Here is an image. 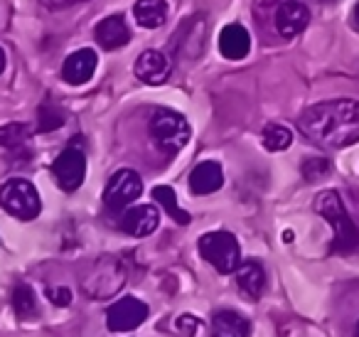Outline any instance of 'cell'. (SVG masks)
<instances>
[{
	"label": "cell",
	"mask_w": 359,
	"mask_h": 337,
	"mask_svg": "<svg viewBox=\"0 0 359 337\" xmlns=\"http://www.w3.org/2000/svg\"><path fill=\"white\" fill-rule=\"evenodd\" d=\"M357 337H359V322H357Z\"/></svg>",
	"instance_id": "obj_31"
},
{
	"label": "cell",
	"mask_w": 359,
	"mask_h": 337,
	"mask_svg": "<svg viewBox=\"0 0 359 337\" xmlns=\"http://www.w3.org/2000/svg\"><path fill=\"white\" fill-rule=\"evenodd\" d=\"M0 207L22 222H30L42 212L40 194H37L35 185L25 178H11L0 187Z\"/></svg>",
	"instance_id": "obj_4"
},
{
	"label": "cell",
	"mask_w": 359,
	"mask_h": 337,
	"mask_svg": "<svg viewBox=\"0 0 359 337\" xmlns=\"http://www.w3.org/2000/svg\"><path fill=\"white\" fill-rule=\"evenodd\" d=\"M50 8H67V6H74V3H79V0H45Z\"/></svg>",
	"instance_id": "obj_28"
},
{
	"label": "cell",
	"mask_w": 359,
	"mask_h": 337,
	"mask_svg": "<svg viewBox=\"0 0 359 337\" xmlns=\"http://www.w3.org/2000/svg\"><path fill=\"white\" fill-rule=\"evenodd\" d=\"M13 308H15V315L20 320H35L40 315V308H37V298H35V291L25 283L15 288L13 293Z\"/></svg>",
	"instance_id": "obj_20"
},
{
	"label": "cell",
	"mask_w": 359,
	"mask_h": 337,
	"mask_svg": "<svg viewBox=\"0 0 359 337\" xmlns=\"http://www.w3.org/2000/svg\"><path fill=\"white\" fill-rule=\"evenodd\" d=\"M160 224V212L153 207V204H135V207H128L121 217V229L130 237H150V234L158 229Z\"/></svg>",
	"instance_id": "obj_11"
},
{
	"label": "cell",
	"mask_w": 359,
	"mask_h": 337,
	"mask_svg": "<svg viewBox=\"0 0 359 337\" xmlns=\"http://www.w3.org/2000/svg\"><path fill=\"white\" fill-rule=\"evenodd\" d=\"M219 50L226 60H244L251 50V37L246 27L241 25H226L219 35Z\"/></svg>",
	"instance_id": "obj_17"
},
{
	"label": "cell",
	"mask_w": 359,
	"mask_h": 337,
	"mask_svg": "<svg viewBox=\"0 0 359 337\" xmlns=\"http://www.w3.org/2000/svg\"><path fill=\"white\" fill-rule=\"evenodd\" d=\"M327 173H330V163L325 158H310L303 163V175H305V180H310V183L323 180Z\"/></svg>",
	"instance_id": "obj_25"
},
{
	"label": "cell",
	"mask_w": 359,
	"mask_h": 337,
	"mask_svg": "<svg viewBox=\"0 0 359 337\" xmlns=\"http://www.w3.org/2000/svg\"><path fill=\"white\" fill-rule=\"evenodd\" d=\"M261 143L271 153H280V150H285L293 143V133L280 124H269L264 128V133H261Z\"/></svg>",
	"instance_id": "obj_22"
},
{
	"label": "cell",
	"mask_w": 359,
	"mask_h": 337,
	"mask_svg": "<svg viewBox=\"0 0 359 337\" xmlns=\"http://www.w3.org/2000/svg\"><path fill=\"white\" fill-rule=\"evenodd\" d=\"M140 192H143L140 175L135 170L123 168L118 173H114V178L109 180V185L104 190V202L109 209H126L130 202H135L140 197Z\"/></svg>",
	"instance_id": "obj_7"
},
{
	"label": "cell",
	"mask_w": 359,
	"mask_h": 337,
	"mask_svg": "<svg viewBox=\"0 0 359 337\" xmlns=\"http://www.w3.org/2000/svg\"><path fill=\"white\" fill-rule=\"evenodd\" d=\"M52 175H55L57 185H60L65 192H74L81 187L86 178V155L81 148L69 145L67 150H62L60 155L52 163Z\"/></svg>",
	"instance_id": "obj_6"
},
{
	"label": "cell",
	"mask_w": 359,
	"mask_h": 337,
	"mask_svg": "<svg viewBox=\"0 0 359 337\" xmlns=\"http://www.w3.org/2000/svg\"><path fill=\"white\" fill-rule=\"evenodd\" d=\"M135 77L150 86L163 84L170 77V60L158 50H145L143 55L135 60Z\"/></svg>",
	"instance_id": "obj_13"
},
{
	"label": "cell",
	"mask_w": 359,
	"mask_h": 337,
	"mask_svg": "<svg viewBox=\"0 0 359 337\" xmlns=\"http://www.w3.org/2000/svg\"><path fill=\"white\" fill-rule=\"evenodd\" d=\"M123 266L116 258H101L84 281V288L94 298H109L111 293L118 291V286H123Z\"/></svg>",
	"instance_id": "obj_8"
},
{
	"label": "cell",
	"mask_w": 359,
	"mask_h": 337,
	"mask_svg": "<svg viewBox=\"0 0 359 337\" xmlns=\"http://www.w3.org/2000/svg\"><path fill=\"white\" fill-rule=\"evenodd\" d=\"M224 185V173L222 165L215 160H205L190 173V190L195 194H212Z\"/></svg>",
	"instance_id": "obj_15"
},
{
	"label": "cell",
	"mask_w": 359,
	"mask_h": 337,
	"mask_svg": "<svg viewBox=\"0 0 359 337\" xmlns=\"http://www.w3.org/2000/svg\"><path fill=\"white\" fill-rule=\"evenodd\" d=\"M315 212L320 217H325L334 229V242H332V251L334 253H354L359 251V229L357 224L352 222V217L347 214L342 204V197H339L334 190H325L315 197Z\"/></svg>",
	"instance_id": "obj_2"
},
{
	"label": "cell",
	"mask_w": 359,
	"mask_h": 337,
	"mask_svg": "<svg viewBox=\"0 0 359 337\" xmlns=\"http://www.w3.org/2000/svg\"><path fill=\"white\" fill-rule=\"evenodd\" d=\"M352 27L359 32V3L354 6V11H352Z\"/></svg>",
	"instance_id": "obj_29"
},
{
	"label": "cell",
	"mask_w": 359,
	"mask_h": 337,
	"mask_svg": "<svg viewBox=\"0 0 359 337\" xmlns=\"http://www.w3.org/2000/svg\"><path fill=\"white\" fill-rule=\"evenodd\" d=\"M27 126L22 124H8L0 126V153H11V150H18L27 143Z\"/></svg>",
	"instance_id": "obj_23"
},
{
	"label": "cell",
	"mask_w": 359,
	"mask_h": 337,
	"mask_svg": "<svg viewBox=\"0 0 359 337\" xmlns=\"http://www.w3.org/2000/svg\"><path fill=\"white\" fill-rule=\"evenodd\" d=\"M325 3H330V0H325Z\"/></svg>",
	"instance_id": "obj_32"
},
{
	"label": "cell",
	"mask_w": 359,
	"mask_h": 337,
	"mask_svg": "<svg viewBox=\"0 0 359 337\" xmlns=\"http://www.w3.org/2000/svg\"><path fill=\"white\" fill-rule=\"evenodd\" d=\"M145 317H148V305L138 298L126 296L106 310V325L111 332H128L135 330Z\"/></svg>",
	"instance_id": "obj_9"
},
{
	"label": "cell",
	"mask_w": 359,
	"mask_h": 337,
	"mask_svg": "<svg viewBox=\"0 0 359 337\" xmlns=\"http://www.w3.org/2000/svg\"><path fill=\"white\" fill-rule=\"evenodd\" d=\"M234 273H236V286H239V291L244 293L246 298H251V300H259V298L264 296L266 271H264V266H261L259 261L239 263V268H236Z\"/></svg>",
	"instance_id": "obj_16"
},
{
	"label": "cell",
	"mask_w": 359,
	"mask_h": 337,
	"mask_svg": "<svg viewBox=\"0 0 359 337\" xmlns=\"http://www.w3.org/2000/svg\"><path fill=\"white\" fill-rule=\"evenodd\" d=\"M65 124V114L57 106H52L50 101L40 106V133H50V131L60 128Z\"/></svg>",
	"instance_id": "obj_24"
},
{
	"label": "cell",
	"mask_w": 359,
	"mask_h": 337,
	"mask_svg": "<svg viewBox=\"0 0 359 337\" xmlns=\"http://www.w3.org/2000/svg\"><path fill=\"white\" fill-rule=\"evenodd\" d=\"M200 256L210 261L219 273H234L241 263L239 242L231 232H207L197 242Z\"/></svg>",
	"instance_id": "obj_5"
},
{
	"label": "cell",
	"mask_w": 359,
	"mask_h": 337,
	"mask_svg": "<svg viewBox=\"0 0 359 337\" xmlns=\"http://www.w3.org/2000/svg\"><path fill=\"white\" fill-rule=\"evenodd\" d=\"M150 138L165 153H177L187 145L190 140V124L182 114L170 109L155 111V116L150 119Z\"/></svg>",
	"instance_id": "obj_3"
},
{
	"label": "cell",
	"mask_w": 359,
	"mask_h": 337,
	"mask_svg": "<svg viewBox=\"0 0 359 337\" xmlns=\"http://www.w3.org/2000/svg\"><path fill=\"white\" fill-rule=\"evenodd\" d=\"M298 128L323 148H347L359 140V101L337 99L310 106L300 114Z\"/></svg>",
	"instance_id": "obj_1"
},
{
	"label": "cell",
	"mask_w": 359,
	"mask_h": 337,
	"mask_svg": "<svg viewBox=\"0 0 359 337\" xmlns=\"http://www.w3.org/2000/svg\"><path fill=\"white\" fill-rule=\"evenodd\" d=\"M200 327H202V322L192 315H180L177 320H175V330L185 337H195L197 332H200Z\"/></svg>",
	"instance_id": "obj_26"
},
{
	"label": "cell",
	"mask_w": 359,
	"mask_h": 337,
	"mask_svg": "<svg viewBox=\"0 0 359 337\" xmlns=\"http://www.w3.org/2000/svg\"><path fill=\"white\" fill-rule=\"evenodd\" d=\"M308 22H310V11L303 0H280L273 13L276 30L285 40H293L295 35H300L308 27Z\"/></svg>",
	"instance_id": "obj_10"
},
{
	"label": "cell",
	"mask_w": 359,
	"mask_h": 337,
	"mask_svg": "<svg viewBox=\"0 0 359 337\" xmlns=\"http://www.w3.org/2000/svg\"><path fill=\"white\" fill-rule=\"evenodd\" d=\"M153 199L175 219L177 224H190V214L177 204V197H175V190L168 187V185H158L153 190Z\"/></svg>",
	"instance_id": "obj_21"
},
{
	"label": "cell",
	"mask_w": 359,
	"mask_h": 337,
	"mask_svg": "<svg viewBox=\"0 0 359 337\" xmlns=\"http://www.w3.org/2000/svg\"><path fill=\"white\" fill-rule=\"evenodd\" d=\"M133 15L140 27L155 30L168 20V3L165 0H135Z\"/></svg>",
	"instance_id": "obj_19"
},
{
	"label": "cell",
	"mask_w": 359,
	"mask_h": 337,
	"mask_svg": "<svg viewBox=\"0 0 359 337\" xmlns=\"http://www.w3.org/2000/svg\"><path fill=\"white\" fill-rule=\"evenodd\" d=\"M96 65H99V55L94 50H79L65 60V65H62V79L72 86H81L86 81H91Z\"/></svg>",
	"instance_id": "obj_12"
},
{
	"label": "cell",
	"mask_w": 359,
	"mask_h": 337,
	"mask_svg": "<svg viewBox=\"0 0 359 337\" xmlns=\"http://www.w3.org/2000/svg\"><path fill=\"white\" fill-rule=\"evenodd\" d=\"M212 337H249V320L234 310H219L212 317Z\"/></svg>",
	"instance_id": "obj_18"
},
{
	"label": "cell",
	"mask_w": 359,
	"mask_h": 337,
	"mask_svg": "<svg viewBox=\"0 0 359 337\" xmlns=\"http://www.w3.org/2000/svg\"><path fill=\"white\" fill-rule=\"evenodd\" d=\"M47 298H50L55 305H69L72 303L69 288H47Z\"/></svg>",
	"instance_id": "obj_27"
},
{
	"label": "cell",
	"mask_w": 359,
	"mask_h": 337,
	"mask_svg": "<svg viewBox=\"0 0 359 337\" xmlns=\"http://www.w3.org/2000/svg\"><path fill=\"white\" fill-rule=\"evenodd\" d=\"M3 70H6V50L0 47V74H3Z\"/></svg>",
	"instance_id": "obj_30"
},
{
	"label": "cell",
	"mask_w": 359,
	"mask_h": 337,
	"mask_svg": "<svg viewBox=\"0 0 359 337\" xmlns=\"http://www.w3.org/2000/svg\"><path fill=\"white\" fill-rule=\"evenodd\" d=\"M96 42L104 50H118L130 42V30L123 15H109L96 25Z\"/></svg>",
	"instance_id": "obj_14"
}]
</instances>
